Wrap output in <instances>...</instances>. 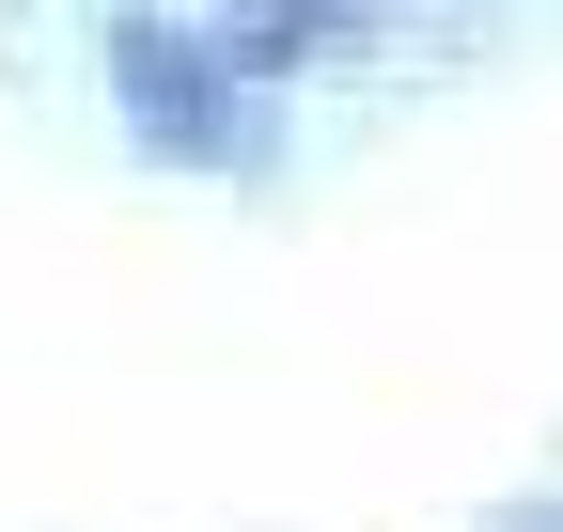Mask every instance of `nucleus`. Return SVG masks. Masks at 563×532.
Instances as JSON below:
<instances>
[{
	"mask_svg": "<svg viewBox=\"0 0 563 532\" xmlns=\"http://www.w3.org/2000/svg\"><path fill=\"white\" fill-rule=\"evenodd\" d=\"M110 95H125V125L157 157H251L266 125H251V95H235V63L203 47V32H173V16H125L110 32Z\"/></svg>",
	"mask_w": 563,
	"mask_h": 532,
	"instance_id": "nucleus-1",
	"label": "nucleus"
},
{
	"mask_svg": "<svg viewBox=\"0 0 563 532\" xmlns=\"http://www.w3.org/2000/svg\"><path fill=\"white\" fill-rule=\"evenodd\" d=\"M344 16H361V0H235V47H220V63H235V79H251V63H298V47H329Z\"/></svg>",
	"mask_w": 563,
	"mask_h": 532,
	"instance_id": "nucleus-2",
	"label": "nucleus"
}]
</instances>
